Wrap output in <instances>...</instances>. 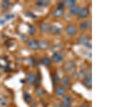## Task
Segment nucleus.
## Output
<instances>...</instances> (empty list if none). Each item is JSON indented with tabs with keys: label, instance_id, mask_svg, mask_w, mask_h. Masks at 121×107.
I'll use <instances>...</instances> for the list:
<instances>
[{
	"label": "nucleus",
	"instance_id": "f257e3e1",
	"mask_svg": "<svg viewBox=\"0 0 121 107\" xmlns=\"http://www.w3.org/2000/svg\"><path fill=\"white\" fill-rule=\"evenodd\" d=\"M64 70L68 73H71L75 69V63L72 61H67L64 64Z\"/></svg>",
	"mask_w": 121,
	"mask_h": 107
},
{
	"label": "nucleus",
	"instance_id": "f03ea898",
	"mask_svg": "<svg viewBox=\"0 0 121 107\" xmlns=\"http://www.w3.org/2000/svg\"><path fill=\"white\" fill-rule=\"evenodd\" d=\"M53 61L56 63H59L64 59V56L60 52H54L52 56Z\"/></svg>",
	"mask_w": 121,
	"mask_h": 107
},
{
	"label": "nucleus",
	"instance_id": "7ed1b4c3",
	"mask_svg": "<svg viewBox=\"0 0 121 107\" xmlns=\"http://www.w3.org/2000/svg\"><path fill=\"white\" fill-rule=\"evenodd\" d=\"M77 30L76 27L74 25H69L66 29V33L69 36H74L77 33Z\"/></svg>",
	"mask_w": 121,
	"mask_h": 107
},
{
	"label": "nucleus",
	"instance_id": "20e7f679",
	"mask_svg": "<svg viewBox=\"0 0 121 107\" xmlns=\"http://www.w3.org/2000/svg\"><path fill=\"white\" fill-rule=\"evenodd\" d=\"M72 102V98L69 95H67L64 97L61 102L62 107H69Z\"/></svg>",
	"mask_w": 121,
	"mask_h": 107
},
{
	"label": "nucleus",
	"instance_id": "39448f33",
	"mask_svg": "<svg viewBox=\"0 0 121 107\" xmlns=\"http://www.w3.org/2000/svg\"><path fill=\"white\" fill-rule=\"evenodd\" d=\"M27 46L28 47L32 50H37L39 48L38 42L35 40H29L27 42Z\"/></svg>",
	"mask_w": 121,
	"mask_h": 107
},
{
	"label": "nucleus",
	"instance_id": "423d86ee",
	"mask_svg": "<svg viewBox=\"0 0 121 107\" xmlns=\"http://www.w3.org/2000/svg\"><path fill=\"white\" fill-rule=\"evenodd\" d=\"M81 10V7L79 5H74L73 6L71 7L69 10V12L73 15H77Z\"/></svg>",
	"mask_w": 121,
	"mask_h": 107
},
{
	"label": "nucleus",
	"instance_id": "0eeeda50",
	"mask_svg": "<svg viewBox=\"0 0 121 107\" xmlns=\"http://www.w3.org/2000/svg\"><path fill=\"white\" fill-rule=\"evenodd\" d=\"M89 10L88 8H84L81 9L80 11L79 14H78V16H79V18L80 19H84L89 15Z\"/></svg>",
	"mask_w": 121,
	"mask_h": 107
},
{
	"label": "nucleus",
	"instance_id": "6e6552de",
	"mask_svg": "<svg viewBox=\"0 0 121 107\" xmlns=\"http://www.w3.org/2000/svg\"><path fill=\"white\" fill-rule=\"evenodd\" d=\"M38 44L39 48H40L42 50L48 49L50 47L48 43L46 41H39L38 42Z\"/></svg>",
	"mask_w": 121,
	"mask_h": 107
},
{
	"label": "nucleus",
	"instance_id": "1a4fd4ad",
	"mask_svg": "<svg viewBox=\"0 0 121 107\" xmlns=\"http://www.w3.org/2000/svg\"><path fill=\"white\" fill-rule=\"evenodd\" d=\"M36 75L32 73H29L26 75V81L29 84H32L34 83Z\"/></svg>",
	"mask_w": 121,
	"mask_h": 107
},
{
	"label": "nucleus",
	"instance_id": "9d476101",
	"mask_svg": "<svg viewBox=\"0 0 121 107\" xmlns=\"http://www.w3.org/2000/svg\"><path fill=\"white\" fill-rule=\"evenodd\" d=\"M51 3L48 0H40L36 2V5L39 7H45L48 6Z\"/></svg>",
	"mask_w": 121,
	"mask_h": 107
},
{
	"label": "nucleus",
	"instance_id": "9b49d317",
	"mask_svg": "<svg viewBox=\"0 0 121 107\" xmlns=\"http://www.w3.org/2000/svg\"><path fill=\"white\" fill-rule=\"evenodd\" d=\"M49 32L51 33L52 34H54V35H59L61 34L62 32V30L61 29L58 28V27L53 26H51Z\"/></svg>",
	"mask_w": 121,
	"mask_h": 107
},
{
	"label": "nucleus",
	"instance_id": "f8f14e48",
	"mask_svg": "<svg viewBox=\"0 0 121 107\" xmlns=\"http://www.w3.org/2000/svg\"><path fill=\"white\" fill-rule=\"evenodd\" d=\"M41 81H42V76L39 73H38L37 74L35 77V81L34 84L35 87H38L41 84Z\"/></svg>",
	"mask_w": 121,
	"mask_h": 107
},
{
	"label": "nucleus",
	"instance_id": "ddd939ff",
	"mask_svg": "<svg viewBox=\"0 0 121 107\" xmlns=\"http://www.w3.org/2000/svg\"><path fill=\"white\" fill-rule=\"evenodd\" d=\"M61 83L65 87H68L70 85V79L67 76H64L61 79Z\"/></svg>",
	"mask_w": 121,
	"mask_h": 107
},
{
	"label": "nucleus",
	"instance_id": "4468645a",
	"mask_svg": "<svg viewBox=\"0 0 121 107\" xmlns=\"http://www.w3.org/2000/svg\"><path fill=\"white\" fill-rule=\"evenodd\" d=\"M56 94L58 96H63V95L65 94L66 93V89L63 87H58L56 89Z\"/></svg>",
	"mask_w": 121,
	"mask_h": 107
},
{
	"label": "nucleus",
	"instance_id": "2eb2a0df",
	"mask_svg": "<svg viewBox=\"0 0 121 107\" xmlns=\"http://www.w3.org/2000/svg\"><path fill=\"white\" fill-rule=\"evenodd\" d=\"M78 41L80 44H85L88 41V37L86 35H82L78 38Z\"/></svg>",
	"mask_w": 121,
	"mask_h": 107
},
{
	"label": "nucleus",
	"instance_id": "dca6fc26",
	"mask_svg": "<svg viewBox=\"0 0 121 107\" xmlns=\"http://www.w3.org/2000/svg\"><path fill=\"white\" fill-rule=\"evenodd\" d=\"M64 13L63 9H57L54 10L52 13V16L54 17H60L63 15Z\"/></svg>",
	"mask_w": 121,
	"mask_h": 107
},
{
	"label": "nucleus",
	"instance_id": "f3484780",
	"mask_svg": "<svg viewBox=\"0 0 121 107\" xmlns=\"http://www.w3.org/2000/svg\"><path fill=\"white\" fill-rule=\"evenodd\" d=\"M84 83L87 86H91V83H92V77L91 75H89L85 78L84 79Z\"/></svg>",
	"mask_w": 121,
	"mask_h": 107
},
{
	"label": "nucleus",
	"instance_id": "a211bd4d",
	"mask_svg": "<svg viewBox=\"0 0 121 107\" xmlns=\"http://www.w3.org/2000/svg\"><path fill=\"white\" fill-rule=\"evenodd\" d=\"M51 26L48 24H46V23H44L41 25L40 27V30L43 32H48L50 31Z\"/></svg>",
	"mask_w": 121,
	"mask_h": 107
},
{
	"label": "nucleus",
	"instance_id": "6ab92c4d",
	"mask_svg": "<svg viewBox=\"0 0 121 107\" xmlns=\"http://www.w3.org/2000/svg\"><path fill=\"white\" fill-rule=\"evenodd\" d=\"M42 62L43 65L46 67H50L51 65V61L49 58L48 57H44L42 60Z\"/></svg>",
	"mask_w": 121,
	"mask_h": 107
},
{
	"label": "nucleus",
	"instance_id": "aec40b11",
	"mask_svg": "<svg viewBox=\"0 0 121 107\" xmlns=\"http://www.w3.org/2000/svg\"><path fill=\"white\" fill-rule=\"evenodd\" d=\"M52 82H53V87H55L58 84L59 82V77L58 74H55L52 77Z\"/></svg>",
	"mask_w": 121,
	"mask_h": 107
},
{
	"label": "nucleus",
	"instance_id": "412c9836",
	"mask_svg": "<svg viewBox=\"0 0 121 107\" xmlns=\"http://www.w3.org/2000/svg\"><path fill=\"white\" fill-rule=\"evenodd\" d=\"M10 2L9 1L5 0V1H3L1 3V7L2 9L4 10H7L9 8L10 6Z\"/></svg>",
	"mask_w": 121,
	"mask_h": 107
},
{
	"label": "nucleus",
	"instance_id": "4be33fe9",
	"mask_svg": "<svg viewBox=\"0 0 121 107\" xmlns=\"http://www.w3.org/2000/svg\"><path fill=\"white\" fill-rule=\"evenodd\" d=\"M36 32V28L33 25H29V33L31 35H34Z\"/></svg>",
	"mask_w": 121,
	"mask_h": 107
},
{
	"label": "nucleus",
	"instance_id": "5701e85b",
	"mask_svg": "<svg viewBox=\"0 0 121 107\" xmlns=\"http://www.w3.org/2000/svg\"><path fill=\"white\" fill-rule=\"evenodd\" d=\"M36 94L39 97H43L45 95V91L42 88H38L36 91Z\"/></svg>",
	"mask_w": 121,
	"mask_h": 107
},
{
	"label": "nucleus",
	"instance_id": "b1692460",
	"mask_svg": "<svg viewBox=\"0 0 121 107\" xmlns=\"http://www.w3.org/2000/svg\"><path fill=\"white\" fill-rule=\"evenodd\" d=\"M88 24L86 21H83V22H81L80 24V28L81 30H86L88 28Z\"/></svg>",
	"mask_w": 121,
	"mask_h": 107
},
{
	"label": "nucleus",
	"instance_id": "393cba45",
	"mask_svg": "<svg viewBox=\"0 0 121 107\" xmlns=\"http://www.w3.org/2000/svg\"><path fill=\"white\" fill-rule=\"evenodd\" d=\"M76 1L75 0H66L64 4L68 7H72L75 5Z\"/></svg>",
	"mask_w": 121,
	"mask_h": 107
},
{
	"label": "nucleus",
	"instance_id": "a878e982",
	"mask_svg": "<svg viewBox=\"0 0 121 107\" xmlns=\"http://www.w3.org/2000/svg\"><path fill=\"white\" fill-rule=\"evenodd\" d=\"M24 99L25 102L28 103L30 102L31 101V96L28 93H25L24 94Z\"/></svg>",
	"mask_w": 121,
	"mask_h": 107
},
{
	"label": "nucleus",
	"instance_id": "bb28decb",
	"mask_svg": "<svg viewBox=\"0 0 121 107\" xmlns=\"http://www.w3.org/2000/svg\"><path fill=\"white\" fill-rule=\"evenodd\" d=\"M86 71L85 70H82L79 73V77L80 78V79H82V78H84L86 77Z\"/></svg>",
	"mask_w": 121,
	"mask_h": 107
},
{
	"label": "nucleus",
	"instance_id": "cd10ccee",
	"mask_svg": "<svg viewBox=\"0 0 121 107\" xmlns=\"http://www.w3.org/2000/svg\"><path fill=\"white\" fill-rule=\"evenodd\" d=\"M26 16H28L29 17H31V18L32 19H36L37 16L35 15L34 14H33L32 13L30 12V11H28V12H27L26 14Z\"/></svg>",
	"mask_w": 121,
	"mask_h": 107
},
{
	"label": "nucleus",
	"instance_id": "c85d7f7f",
	"mask_svg": "<svg viewBox=\"0 0 121 107\" xmlns=\"http://www.w3.org/2000/svg\"><path fill=\"white\" fill-rule=\"evenodd\" d=\"M64 7H65V4H64V2H59V3H58V9H63Z\"/></svg>",
	"mask_w": 121,
	"mask_h": 107
},
{
	"label": "nucleus",
	"instance_id": "c756f323",
	"mask_svg": "<svg viewBox=\"0 0 121 107\" xmlns=\"http://www.w3.org/2000/svg\"><path fill=\"white\" fill-rule=\"evenodd\" d=\"M0 104L2 106H5L6 105V101L3 98H0Z\"/></svg>",
	"mask_w": 121,
	"mask_h": 107
},
{
	"label": "nucleus",
	"instance_id": "7c9ffc66",
	"mask_svg": "<svg viewBox=\"0 0 121 107\" xmlns=\"http://www.w3.org/2000/svg\"><path fill=\"white\" fill-rule=\"evenodd\" d=\"M14 17V15L13 14H9L7 15L6 16H5V18H6L7 19H13Z\"/></svg>",
	"mask_w": 121,
	"mask_h": 107
},
{
	"label": "nucleus",
	"instance_id": "2f4dec72",
	"mask_svg": "<svg viewBox=\"0 0 121 107\" xmlns=\"http://www.w3.org/2000/svg\"><path fill=\"white\" fill-rule=\"evenodd\" d=\"M86 47H91V41H88L86 43L84 44Z\"/></svg>",
	"mask_w": 121,
	"mask_h": 107
},
{
	"label": "nucleus",
	"instance_id": "473e14b6",
	"mask_svg": "<svg viewBox=\"0 0 121 107\" xmlns=\"http://www.w3.org/2000/svg\"><path fill=\"white\" fill-rule=\"evenodd\" d=\"M54 107H61V106H60V104H59V103H56V104H55V105H54Z\"/></svg>",
	"mask_w": 121,
	"mask_h": 107
},
{
	"label": "nucleus",
	"instance_id": "72a5a7b5",
	"mask_svg": "<svg viewBox=\"0 0 121 107\" xmlns=\"http://www.w3.org/2000/svg\"><path fill=\"white\" fill-rule=\"evenodd\" d=\"M80 107H89L88 106H87V105H86V104H84V105H82V106H81Z\"/></svg>",
	"mask_w": 121,
	"mask_h": 107
}]
</instances>
